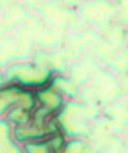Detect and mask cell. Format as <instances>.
I'll list each match as a JSON object with an SVG mask.
<instances>
[{
	"instance_id": "obj_1",
	"label": "cell",
	"mask_w": 128,
	"mask_h": 153,
	"mask_svg": "<svg viewBox=\"0 0 128 153\" xmlns=\"http://www.w3.org/2000/svg\"><path fill=\"white\" fill-rule=\"evenodd\" d=\"M42 100L46 104H48V106H52V107H55L60 104V98L58 96H55L52 93H45V94L42 95Z\"/></svg>"
}]
</instances>
